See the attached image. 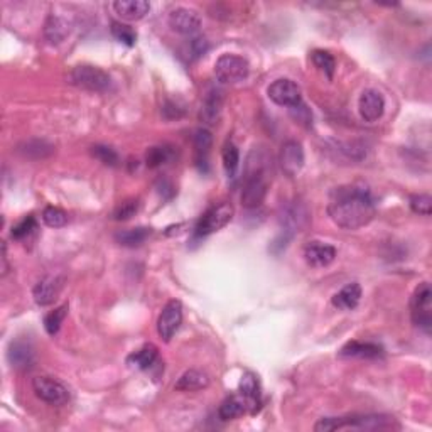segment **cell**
<instances>
[{
  "label": "cell",
  "mask_w": 432,
  "mask_h": 432,
  "mask_svg": "<svg viewBox=\"0 0 432 432\" xmlns=\"http://www.w3.org/2000/svg\"><path fill=\"white\" fill-rule=\"evenodd\" d=\"M149 236H150V228L138 226V228H130V230L118 231L115 235V240L124 247H138L142 245Z\"/></svg>",
  "instance_id": "obj_27"
},
{
  "label": "cell",
  "mask_w": 432,
  "mask_h": 432,
  "mask_svg": "<svg viewBox=\"0 0 432 432\" xmlns=\"http://www.w3.org/2000/svg\"><path fill=\"white\" fill-rule=\"evenodd\" d=\"M69 83L75 87L88 89V92H107L112 85V78L103 69L92 66V64H80L69 73Z\"/></svg>",
  "instance_id": "obj_3"
},
{
  "label": "cell",
  "mask_w": 432,
  "mask_h": 432,
  "mask_svg": "<svg viewBox=\"0 0 432 432\" xmlns=\"http://www.w3.org/2000/svg\"><path fill=\"white\" fill-rule=\"evenodd\" d=\"M61 287H63V280L59 277H44L32 289V296H34L36 304L39 305H50L55 303L58 297Z\"/></svg>",
  "instance_id": "obj_16"
},
{
  "label": "cell",
  "mask_w": 432,
  "mask_h": 432,
  "mask_svg": "<svg viewBox=\"0 0 432 432\" xmlns=\"http://www.w3.org/2000/svg\"><path fill=\"white\" fill-rule=\"evenodd\" d=\"M173 157V150L171 147H166V145H159V147H150L145 154V162H147L149 167H159L162 164H166L167 161H171Z\"/></svg>",
  "instance_id": "obj_31"
},
{
  "label": "cell",
  "mask_w": 432,
  "mask_h": 432,
  "mask_svg": "<svg viewBox=\"0 0 432 432\" xmlns=\"http://www.w3.org/2000/svg\"><path fill=\"white\" fill-rule=\"evenodd\" d=\"M247 412H252L250 403L240 392L226 397L218 409V415L222 421H233V419L242 417Z\"/></svg>",
  "instance_id": "obj_19"
},
{
  "label": "cell",
  "mask_w": 432,
  "mask_h": 432,
  "mask_svg": "<svg viewBox=\"0 0 432 432\" xmlns=\"http://www.w3.org/2000/svg\"><path fill=\"white\" fill-rule=\"evenodd\" d=\"M138 206H141V203H138V199H125V201H122L120 205L115 208V211H113V218L117 219V222H125V219L132 218L134 215L138 211Z\"/></svg>",
  "instance_id": "obj_34"
},
{
  "label": "cell",
  "mask_w": 432,
  "mask_h": 432,
  "mask_svg": "<svg viewBox=\"0 0 432 432\" xmlns=\"http://www.w3.org/2000/svg\"><path fill=\"white\" fill-rule=\"evenodd\" d=\"M32 230H36V218L32 215H29L24 219H20L17 225L12 226L10 235L14 240H22V238H26L27 235H31Z\"/></svg>",
  "instance_id": "obj_37"
},
{
  "label": "cell",
  "mask_w": 432,
  "mask_h": 432,
  "mask_svg": "<svg viewBox=\"0 0 432 432\" xmlns=\"http://www.w3.org/2000/svg\"><path fill=\"white\" fill-rule=\"evenodd\" d=\"M169 26L173 31L185 36L196 34L201 27V17L196 10L186 9V7H178L169 14Z\"/></svg>",
  "instance_id": "obj_11"
},
{
  "label": "cell",
  "mask_w": 432,
  "mask_h": 432,
  "mask_svg": "<svg viewBox=\"0 0 432 432\" xmlns=\"http://www.w3.org/2000/svg\"><path fill=\"white\" fill-rule=\"evenodd\" d=\"M208 48H210V44H208V41L205 38H194L191 41V51H193L194 58H199V56L205 55Z\"/></svg>",
  "instance_id": "obj_40"
},
{
  "label": "cell",
  "mask_w": 432,
  "mask_h": 432,
  "mask_svg": "<svg viewBox=\"0 0 432 432\" xmlns=\"http://www.w3.org/2000/svg\"><path fill=\"white\" fill-rule=\"evenodd\" d=\"M410 208H412L414 213L422 216H431L432 198L429 194H415V196L410 198Z\"/></svg>",
  "instance_id": "obj_38"
},
{
  "label": "cell",
  "mask_w": 432,
  "mask_h": 432,
  "mask_svg": "<svg viewBox=\"0 0 432 432\" xmlns=\"http://www.w3.org/2000/svg\"><path fill=\"white\" fill-rule=\"evenodd\" d=\"M7 358L12 368L15 370H27L34 363V348L29 341L15 340L12 341L7 352Z\"/></svg>",
  "instance_id": "obj_14"
},
{
  "label": "cell",
  "mask_w": 432,
  "mask_h": 432,
  "mask_svg": "<svg viewBox=\"0 0 432 432\" xmlns=\"http://www.w3.org/2000/svg\"><path fill=\"white\" fill-rule=\"evenodd\" d=\"M19 152L22 154L24 157L29 159H46L55 152V147H52L51 144H48L46 141L34 138V141H27L24 142L22 145H19Z\"/></svg>",
  "instance_id": "obj_26"
},
{
  "label": "cell",
  "mask_w": 432,
  "mask_h": 432,
  "mask_svg": "<svg viewBox=\"0 0 432 432\" xmlns=\"http://www.w3.org/2000/svg\"><path fill=\"white\" fill-rule=\"evenodd\" d=\"M248 73H250V64L242 56L223 55L215 63V76L219 83H240L247 80Z\"/></svg>",
  "instance_id": "obj_5"
},
{
  "label": "cell",
  "mask_w": 432,
  "mask_h": 432,
  "mask_svg": "<svg viewBox=\"0 0 432 432\" xmlns=\"http://www.w3.org/2000/svg\"><path fill=\"white\" fill-rule=\"evenodd\" d=\"M311 58H312V63L316 64V68H319L321 71H323L324 75L328 76L329 80H331L333 75H334V69H336V61H334L331 52L323 51V50H316L311 55Z\"/></svg>",
  "instance_id": "obj_29"
},
{
  "label": "cell",
  "mask_w": 432,
  "mask_h": 432,
  "mask_svg": "<svg viewBox=\"0 0 432 432\" xmlns=\"http://www.w3.org/2000/svg\"><path fill=\"white\" fill-rule=\"evenodd\" d=\"M159 352L154 345H144L141 350L134 352L127 358V363L130 366H136L138 370H149L152 368L154 363L157 361Z\"/></svg>",
  "instance_id": "obj_25"
},
{
  "label": "cell",
  "mask_w": 432,
  "mask_h": 432,
  "mask_svg": "<svg viewBox=\"0 0 432 432\" xmlns=\"http://www.w3.org/2000/svg\"><path fill=\"white\" fill-rule=\"evenodd\" d=\"M66 315H68V304L59 305V308H56L55 311H51L50 315H46V317H44V328H46L48 334L55 336V334L59 331L61 324H63Z\"/></svg>",
  "instance_id": "obj_30"
},
{
  "label": "cell",
  "mask_w": 432,
  "mask_h": 432,
  "mask_svg": "<svg viewBox=\"0 0 432 432\" xmlns=\"http://www.w3.org/2000/svg\"><path fill=\"white\" fill-rule=\"evenodd\" d=\"M268 99L274 101L279 107H296V105L303 103V96H301V88L297 87L292 80H275L267 89Z\"/></svg>",
  "instance_id": "obj_8"
},
{
  "label": "cell",
  "mask_w": 432,
  "mask_h": 432,
  "mask_svg": "<svg viewBox=\"0 0 432 432\" xmlns=\"http://www.w3.org/2000/svg\"><path fill=\"white\" fill-rule=\"evenodd\" d=\"M238 162H240V152L236 149L235 144H226L223 147V166H225L226 174L230 178L235 176L236 169H238Z\"/></svg>",
  "instance_id": "obj_32"
},
{
  "label": "cell",
  "mask_w": 432,
  "mask_h": 432,
  "mask_svg": "<svg viewBox=\"0 0 432 432\" xmlns=\"http://www.w3.org/2000/svg\"><path fill=\"white\" fill-rule=\"evenodd\" d=\"M69 32H71V24L66 19L59 17V15H51L46 20V26H44V36L50 41L51 44H59L68 38Z\"/></svg>",
  "instance_id": "obj_23"
},
{
  "label": "cell",
  "mask_w": 432,
  "mask_h": 432,
  "mask_svg": "<svg viewBox=\"0 0 432 432\" xmlns=\"http://www.w3.org/2000/svg\"><path fill=\"white\" fill-rule=\"evenodd\" d=\"M210 385V377L201 370H187L181 375L174 389L179 392H196V390H203Z\"/></svg>",
  "instance_id": "obj_21"
},
{
  "label": "cell",
  "mask_w": 432,
  "mask_h": 432,
  "mask_svg": "<svg viewBox=\"0 0 432 432\" xmlns=\"http://www.w3.org/2000/svg\"><path fill=\"white\" fill-rule=\"evenodd\" d=\"M233 215L235 210L233 206H231V203H215V205L208 208L201 218L198 219L196 228H194L196 231H194V233H196V236H208L215 233V231L226 226L228 223L231 222V218H233Z\"/></svg>",
  "instance_id": "obj_4"
},
{
  "label": "cell",
  "mask_w": 432,
  "mask_h": 432,
  "mask_svg": "<svg viewBox=\"0 0 432 432\" xmlns=\"http://www.w3.org/2000/svg\"><path fill=\"white\" fill-rule=\"evenodd\" d=\"M358 110H360V115L365 122H370V124L377 122L385 112V100H383L382 93L377 89H365L358 100Z\"/></svg>",
  "instance_id": "obj_12"
},
{
  "label": "cell",
  "mask_w": 432,
  "mask_h": 432,
  "mask_svg": "<svg viewBox=\"0 0 432 432\" xmlns=\"http://www.w3.org/2000/svg\"><path fill=\"white\" fill-rule=\"evenodd\" d=\"M343 429H358V431H390L398 429V424L390 415H348V417H328L321 419L315 426L316 432H331Z\"/></svg>",
  "instance_id": "obj_2"
},
{
  "label": "cell",
  "mask_w": 432,
  "mask_h": 432,
  "mask_svg": "<svg viewBox=\"0 0 432 432\" xmlns=\"http://www.w3.org/2000/svg\"><path fill=\"white\" fill-rule=\"evenodd\" d=\"M304 257L309 266L326 267L336 259V248L323 242H311L304 248Z\"/></svg>",
  "instance_id": "obj_17"
},
{
  "label": "cell",
  "mask_w": 432,
  "mask_h": 432,
  "mask_svg": "<svg viewBox=\"0 0 432 432\" xmlns=\"http://www.w3.org/2000/svg\"><path fill=\"white\" fill-rule=\"evenodd\" d=\"M280 166L287 176H297L304 166V150L297 141H289L280 150Z\"/></svg>",
  "instance_id": "obj_13"
},
{
  "label": "cell",
  "mask_w": 432,
  "mask_h": 432,
  "mask_svg": "<svg viewBox=\"0 0 432 432\" xmlns=\"http://www.w3.org/2000/svg\"><path fill=\"white\" fill-rule=\"evenodd\" d=\"M223 101H225V93L218 88H211L210 92L206 93L201 105V112H199L201 122H205L206 125L216 124V120L219 118V113H222Z\"/></svg>",
  "instance_id": "obj_15"
},
{
  "label": "cell",
  "mask_w": 432,
  "mask_h": 432,
  "mask_svg": "<svg viewBox=\"0 0 432 432\" xmlns=\"http://www.w3.org/2000/svg\"><path fill=\"white\" fill-rule=\"evenodd\" d=\"M182 323V304L179 301H169L157 319V333L162 341L169 343Z\"/></svg>",
  "instance_id": "obj_9"
},
{
  "label": "cell",
  "mask_w": 432,
  "mask_h": 432,
  "mask_svg": "<svg viewBox=\"0 0 432 432\" xmlns=\"http://www.w3.org/2000/svg\"><path fill=\"white\" fill-rule=\"evenodd\" d=\"M32 390L38 395V398L51 405H64L69 401L66 387L51 377H36L32 380Z\"/></svg>",
  "instance_id": "obj_7"
},
{
  "label": "cell",
  "mask_w": 432,
  "mask_h": 432,
  "mask_svg": "<svg viewBox=\"0 0 432 432\" xmlns=\"http://www.w3.org/2000/svg\"><path fill=\"white\" fill-rule=\"evenodd\" d=\"M375 201L365 186H341L331 193L328 205L329 218L343 230L366 226L375 216Z\"/></svg>",
  "instance_id": "obj_1"
},
{
  "label": "cell",
  "mask_w": 432,
  "mask_h": 432,
  "mask_svg": "<svg viewBox=\"0 0 432 432\" xmlns=\"http://www.w3.org/2000/svg\"><path fill=\"white\" fill-rule=\"evenodd\" d=\"M361 299V287L360 284L353 282L345 285L336 296L333 297V305L338 309H343V311H352L360 304Z\"/></svg>",
  "instance_id": "obj_22"
},
{
  "label": "cell",
  "mask_w": 432,
  "mask_h": 432,
  "mask_svg": "<svg viewBox=\"0 0 432 432\" xmlns=\"http://www.w3.org/2000/svg\"><path fill=\"white\" fill-rule=\"evenodd\" d=\"M112 34L127 46H134L137 43V32L122 22H112Z\"/></svg>",
  "instance_id": "obj_35"
},
{
  "label": "cell",
  "mask_w": 432,
  "mask_h": 432,
  "mask_svg": "<svg viewBox=\"0 0 432 432\" xmlns=\"http://www.w3.org/2000/svg\"><path fill=\"white\" fill-rule=\"evenodd\" d=\"M193 144H194V150H196L198 164L205 166L206 164V156H208V152H210L211 144H213V137H211L210 130L198 129L196 132H194Z\"/></svg>",
  "instance_id": "obj_28"
},
{
  "label": "cell",
  "mask_w": 432,
  "mask_h": 432,
  "mask_svg": "<svg viewBox=\"0 0 432 432\" xmlns=\"http://www.w3.org/2000/svg\"><path fill=\"white\" fill-rule=\"evenodd\" d=\"M410 315L415 326L431 331L432 324V305H431V287L427 282H422L415 289L412 296V303H410Z\"/></svg>",
  "instance_id": "obj_6"
},
{
  "label": "cell",
  "mask_w": 432,
  "mask_h": 432,
  "mask_svg": "<svg viewBox=\"0 0 432 432\" xmlns=\"http://www.w3.org/2000/svg\"><path fill=\"white\" fill-rule=\"evenodd\" d=\"M240 394L250 403L252 412H257L260 405V385L254 373L247 372L240 380Z\"/></svg>",
  "instance_id": "obj_24"
},
{
  "label": "cell",
  "mask_w": 432,
  "mask_h": 432,
  "mask_svg": "<svg viewBox=\"0 0 432 432\" xmlns=\"http://www.w3.org/2000/svg\"><path fill=\"white\" fill-rule=\"evenodd\" d=\"M113 10L124 20H141L149 14L150 3L145 0H117L113 2Z\"/></svg>",
  "instance_id": "obj_18"
},
{
  "label": "cell",
  "mask_w": 432,
  "mask_h": 432,
  "mask_svg": "<svg viewBox=\"0 0 432 432\" xmlns=\"http://www.w3.org/2000/svg\"><path fill=\"white\" fill-rule=\"evenodd\" d=\"M267 196L266 173H247L245 186L242 191V205L245 208H257Z\"/></svg>",
  "instance_id": "obj_10"
},
{
  "label": "cell",
  "mask_w": 432,
  "mask_h": 432,
  "mask_svg": "<svg viewBox=\"0 0 432 432\" xmlns=\"http://www.w3.org/2000/svg\"><path fill=\"white\" fill-rule=\"evenodd\" d=\"M162 112H164V117L169 118V120L171 118H179L185 115V108H182L181 105L174 100H167L164 108H162Z\"/></svg>",
  "instance_id": "obj_39"
},
{
  "label": "cell",
  "mask_w": 432,
  "mask_h": 432,
  "mask_svg": "<svg viewBox=\"0 0 432 432\" xmlns=\"http://www.w3.org/2000/svg\"><path fill=\"white\" fill-rule=\"evenodd\" d=\"M92 154L99 159L100 162H103L105 166H117L118 161H120L115 149L108 147V145H93Z\"/></svg>",
  "instance_id": "obj_36"
},
{
  "label": "cell",
  "mask_w": 432,
  "mask_h": 432,
  "mask_svg": "<svg viewBox=\"0 0 432 432\" xmlns=\"http://www.w3.org/2000/svg\"><path fill=\"white\" fill-rule=\"evenodd\" d=\"M340 354L343 358H365V360H373V358L383 357V348L377 343H361V341H350L341 348Z\"/></svg>",
  "instance_id": "obj_20"
},
{
  "label": "cell",
  "mask_w": 432,
  "mask_h": 432,
  "mask_svg": "<svg viewBox=\"0 0 432 432\" xmlns=\"http://www.w3.org/2000/svg\"><path fill=\"white\" fill-rule=\"evenodd\" d=\"M43 222L51 228H61L68 223V213L61 210V208L48 206L43 211Z\"/></svg>",
  "instance_id": "obj_33"
}]
</instances>
